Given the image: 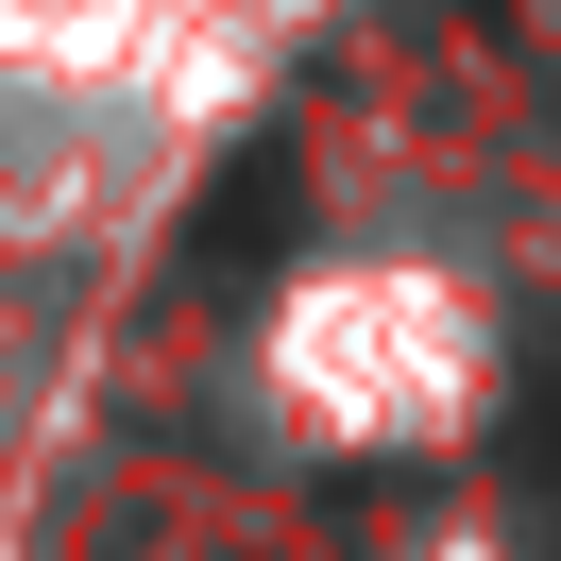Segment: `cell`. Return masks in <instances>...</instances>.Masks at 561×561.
<instances>
[{
	"instance_id": "obj_1",
	"label": "cell",
	"mask_w": 561,
	"mask_h": 561,
	"mask_svg": "<svg viewBox=\"0 0 561 561\" xmlns=\"http://www.w3.org/2000/svg\"><path fill=\"white\" fill-rule=\"evenodd\" d=\"M273 239H289V153H239V171L205 187V221H187V273L221 289V273H255Z\"/></svg>"
}]
</instances>
